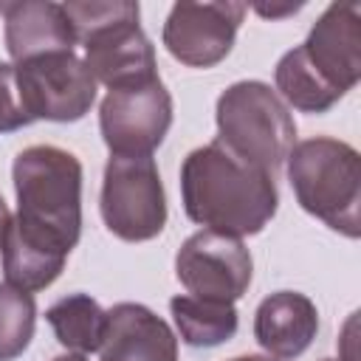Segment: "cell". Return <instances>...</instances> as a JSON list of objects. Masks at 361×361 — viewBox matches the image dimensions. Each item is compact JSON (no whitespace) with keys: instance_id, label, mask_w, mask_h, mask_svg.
Returning a JSON list of instances; mask_svg holds the SVG:
<instances>
[{"instance_id":"1","label":"cell","mask_w":361,"mask_h":361,"mask_svg":"<svg viewBox=\"0 0 361 361\" xmlns=\"http://www.w3.org/2000/svg\"><path fill=\"white\" fill-rule=\"evenodd\" d=\"M17 217L3 245L65 262L82 234V164L73 152L37 144L23 149L11 166Z\"/></svg>"},{"instance_id":"2","label":"cell","mask_w":361,"mask_h":361,"mask_svg":"<svg viewBox=\"0 0 361 361\" xmlns=\"http://www.w3.org/2000/svg\"><path fill=\"white\" fill-rule=\"evenodd\" d=\"M180 195L189 220L237 240L259 234L279 206L274 175L240 161L220 141L183 158Z\"/></svg>"},{"instance_id":"3","label":"cell","mask_w":361,"mask_h":361,"mask_svg":"<svg viewBox=\"0 0 361 361\" xmlns=\"http://www.w3.org/2000/svg\"><path fill=\"white\" fill-rule=\"evenodd\" d=\"M76 45H85V65L107 90L158 79L155 48L138 25L133 0H79L62 3Z\"/></svg>"},{"instance_id":"4","label":"cell","mask_w":361,"mask_h":361,"mask_svg":"<svg viewBox=\"0 0 361 361\" xmlns=\"http://www.w3.org/2000/svg\"><path fill=\"white\" fill-rule=\"evenodd\" d=\"M288 180L299 206L333 231L355 240L361 234V158L338 138H307L288 155Z\"/></svg>"},{"instance_id":"5","label":"cell","mask_w":361,"mask_h":361,"mask_svg":"<svg viewBox=\"0 0 361 361\" xmlns=\"http://www.w3.org/2000/svg\"><path fill=\"white\" fill-rule=\"evenodd\" d=\"M217 141L240 161L274 175L293 149L296 124L271 85L245 79L217 99Z\"/></svg>"},{"instance_id":"6","label":"cell","mask_w":361,"mask_h":361,"mask_svg":"<svg viewBox=\"0 0 361 361\" xmlns=\"http://www.w3.org/2000/svg\"><path fill=\"white\" fill-rule=\"evenodd\" d=\"M102 220L124 243H144L166 226V195L152 155H110L102 183Z\"/></svg>"},{"instance_id":"7","label":"cell","mask_w":361,"mask_h":361,"mask_svg":"<svg viewBox=\"0 0 361 361\" xmlns=\"http://www.w3.org/2000/svg\"><path fill=\"white\" fill-rule=\"evenodd\" d=\"M14 82L28 121H79L96 102V79L73 51L14 62Z\"/></svg>"},{"instance_id":"8","label":"cell","mask_w":361,"mask_h":361,"mask_svg":"<svg viewBox=\"0 0 361 361\" xmlns=\"http://www.w3.org/2000/svg\"><path fill=\"white\" fill-rule=\"evenodd\" d=\"M172 124V96L161 79L107 90L99 107V127L110 155L144 158L161 147Z\"/></svg>"},{"instance_id":"9","label":"cell","mask_w":361,"mask_h":361,"mask_svg":"<svg viewBox=\"0 0 361 361\" xmlns=\"http://www.w3.org/2000/svg\"><path fill=\"white\" fill-rule=\"evenodd\" d=\"M251 271L254 262L248 248L237 237L217 234L209 228L192 234L175 257V274L189 290V296L212 302L234 305L248 290Z\"/></svg>"},{"instance_id":"10","label":"cell","mask_w":361,"mask_h":361,"mask_svg":"<svg viewBox=\"0 0 361 361\" xmlns=\"http://www.w3.org/2000/svg\"><path fill=\"white\" fill-rule=\"evenodd\" d=\"M243 17V3H175L161 37L178 62L212 68L231 51Z\"/></svg>"},{"instance_id":"11","label":"cell","mask_w":361,"mask_h":361,"mask_svg":"<svg viewBox=\"0 0 361 361\" xmlns=\"http://www.w3.org/2000/svg\"><path fill=\"white\" fill-rule=\"evenodd\" d=\"M299 48L307 65L344 99L361 79V6L355 0L327 6Z\"/></svg>"},{"instance_id":"12","label":"cell","mask_w":361,"mask_h":361,"mask_svg":"<svg viewBox=\"0 0 361 361\" xmlns=\"http://www.w3.org/2000/svg\"><path fill=\"white\" fill-rule=\"evenodd\" d=\"M0 14L6 23V48L14 62L73 51L76 45V34L62 3H51V0L3 3Z\"/></svg>"},{"instance_id":"13","label":"cell","mask_w":361,"mask_h":361,"mask_svg":"<svg viewBox=\"0 0 361 361\" xmlns=\"http://www.w3.org/2000/svg\"><path fill=\"white\" fill-rule=\"evenodd\" d=\"M102 361H178V338L149 307L121 302L107 310Z\"/></svg>"},{"instance_id":"14","label":"cell","mask_w":361,"mask_h":361,"mask_svg":"<svg viewBox=\"0 0 361 361\" xmlns=\"http://www.w3.org/2000/svg\"><path fill=\"white\" fill-rule=\"evenodd\" d=\"M319 330L316 305L299 290H276L265 296L254 313V338L274 358L302 355Z\"/></svg>"},{"instance_id":"15","label":"cell","mask_w":361,"mask_h":361,"mask_svg":"<svg viewBox=\"0 0 361 361\" xmlns=\"http://www.w3.org/2000/svg\"><path fill=\"white\" fill-rule=\"evenodd\" d=\"M48 324L62 347L73 353H99L107 333V310L87 293H71L45 310Z\"/></svg>"},{"instance_id":"16","label":"cell","mask_w":361,"mask_h":361,"mask_svg":"<svg viewBox=\"0 0 361 361\" xmlns=\"http://www.w3.org/2000/svg\"><path fill=\"white\" fill-rule=\"evenodd\" d=\"M175 327L189 347H217L237 333V310L228 302H212L180 293L169 302Z\"/></svg>"},{"instance_id":"17","label":"cell","mask_w":361,"mask_h":361,"mask_svg":"<svg viewBox=\"0 0 361 361\" xmlns=\"http://www.w3.org/2000/svg\"><path fill=\"white\" fill-rule=\"evenodd\" d=\"M276 79V96H282L290 107L302 110V113H327L341 96L307 65L302 48L296 45L293 51H288L274 71Z\"/></svg>"},{"instance_id":"18","label":"cell","mask_w":361,"mask_h":361,"mask_svg":"<svg viewBox=\"0 0 361 361\" xmlns=\"http://www.w3.org/2000/svg\"><path fill=\"white\" fill-rule=\"evenodd\" d=\"M34 296L8 282H0V361H14L28 350L34 338Z\"/></svg>"},{"instance_id":"19","label":"cell","mask_w":361,"mask_h":361,"mask_svg":"<svg viewBox=\"0 0 361 361\" xmlns=\"http://www.w3.org/2000/svg\"><path fill=\"white\" fill-rule=\"evenodd\" d=\"M28 124L31 121L20 104V93L14 82V65L0 62V133H14Z\"/></svg>"},{"instance_id":"20","label":"cell","mask_w":361,"mask_h":361,"mask_svg":"<svg viewBox=\"0 0 361 361\" xmlns=\"http://www.w3.org/2000/svg\"><path fill=\"white\" fill-rule=\"evenodd\" d=\"M8 228H11V212H8L6 200L0 197V248H3V243H6V234H8Z\"/></svg>"},{"instance_id":"21","label":"cell","mask_w":361,"mask_h":361,"mask_svg":"<svg viewBox=\"0 0 361 361\" xmlns=\"http://www.w3.org/2000/svg\"><path fill=\"white\" fill-rule=\"evenodd\" d=\"M302 6H285V8H262V6H257V11L262 14V17H279V14H293V11H299Z\"/></svg>"},{"instance_id":"22","label":"cell","mask_w":361,"mask_h":361,"mask_svg":"<svg viewBox=\"0 0 361 361\" xmlns=\"http://www.w3.org/2000/svg\"><path fill=\"white\" fill-rule=\"evenodd\" d=\"M54 361H87L82 353H65V355H56Z\"/></svg>"},{"instance_id":"23","label":"cell","mask_w":361,"mask_h":361,"mask_svg":"<svg viewBox=\"0 0 361 361\" xmlns=\"http://www.w3.org/2000/svg\"><path fill=\"white\" fill-rule=\"evenodd\" d=\"M231 361H279V358H271V355H240V358H231Z\"/></svg>"},{"instance_id":"24","label":"cell","mask_w":361,"mask_h":361,"mask_svg":"<svg viewBox=\"0 0 361 361\" xmlns=\"http://www.w3.org/2000/svg\"><path fill=\"white\" fill-rule=\"evenodd\" d=\"M327 361H333V358H327Z\"/></svg>"}]
</instances>
